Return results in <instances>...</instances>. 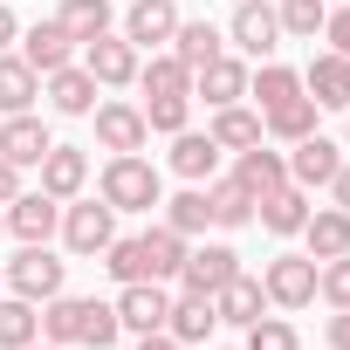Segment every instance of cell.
<instances>
[{"label": "cell", "instance_id": "6da1fadb", "mask_svg": "<svg viewBox=\"0 0 350 350\" xmlns=\"http://www.w3.org/2000/svg\"><path fill=\"white\" fill-rule=\"evenodd\" d=\"M96 200L117 206V213H151V206L165 200V179H158L151 158H137V151H110L103 179H96Z\"/></svg>", "mask_w": 350, "mask_h": 350}, {"label": "cell", "instance_id": "7a4b0ae2", "mask_svg": "<svg viewBox=\"0 0 350 350\" xmlns=\"http://www.w3.org/2000/svg\"><path fill=\"white\" fill-rule=\"evenodd\" d=\"M62 275H69V261H55L49 241H35V247H21V254L8 261V288H14L21 302H49V295H62Z\"/></svg>", "mask_w": 350, "mask_h": 350}, {"label": "cell", "instance_id": "3957f363", "mask_svg": "<svg viewBox=\"0 0 350 350\" xmlns=\"http://www.w3.org/2000/svg\"><path fill=\"white\" fill-rule=\"evenodd\" d=\"M227 35H234V49H241L247 62H275V49H282V21H275L268 0H234Z\"/></svg>", "mask_w": 350, "mask_h": 350}, {"label": "cell", "instance_id": "277c9868", "mask_svg": "<svg viewBox=\"0 0 350 350\" xmlns=\"http://www.w3.org/2000/svg\"><path fill=\"white\" fill-rule=\"evenodd\" d=\"M55 234L69 241V254H103V247L117 241V206L76 200V206H62V227H55Z\"/></svg>", "mask_w": 350, "mask_h": 350}, {"label": "cell", "instance_id": "5b68a950", "mask_svg": "<svg viewBox=\"0 0 350 350\" xmlns=\"http://www.w3.org/2000/svg\"><path fill=\"white\" fill-rule=\"evenodd\" d=\"M261 288H268L275 309H309L316 302V261L309 254H275L261 268Z\"/></svg>", "mask_w": 350, "mask_h": 350}, {"label": "cell", "instance_id": "8992f818", "mask_svg": "<svg viewBox=\"0 0 350 350\" xmlns=\"http://www.w3.org/2000/svg\"><path fill=\"white\" fill-rule=\"evenodd\" d=\"M282 158H288V186L316 193V186H329V179H336V165H343V144H329L323 131H309V137H302V144H288Z\"/></svg>", "mask_w": 350, "mask_h": 350}, {"label": "cell", "instance_id": "52a82bcc", "mask_svg": "<svg viewBox=\"0 0 350 350\" xmlns=\"http://www.w3.org/2000/svg\"><path fill=\"white\" fill-rule=\"evenodd\" d=\"M83 69L96 76V90H124V83H137V42L96 35V42H83Z\"/></svg>", "mask_w": 350, "mask_h": 350}, {"label": "cell", "instance_id": "ba28073f", "mask_svg": "<svg viewBox=\"0 0 350 350\" xmlns=\"http://www.w3.org/2000/svg\"><path fill=\"white\" fill-rule=\"evenodd\" d=\"M241 275V254L227 247V241H213V247H186V261H179V288H193V295H213L220 282H234Z\"/></svg>", "mask_w": 350, "mask_h": 350}, {"label": "cell", "instance_id": "9c48e42d", "mask_svg": "<svg viewBox=\"0 0 350 350\" xmlns=\"http://www.w3.org/2000/svg\"><path fill=\"white\" fill-rule=\"evenodd\" d=\"M165 316H172V295H165V282H124V288H117V323H124L131 336H144V329H165Z\"/></svg>", "mask_w": 350, "mask_h": 350}, {"label": "cell", "instance_id": "30bf717a", "mask_svg": "<svg viewBox=\"0 0 350 350\" xmlns=\"http://www.w3.org/2000/svg\"><path fill=\"white\" fill-rule=\"evenodd\" d=\"M49 144H55V137H49V124H42L35 110L0 117V158H8V165H21V172H28V165H42V158H49Z\"/></svg>", "mask_w": 350, "mask_h": 350}, {"label": "cell", "instance_id": "8fae6325", "mask_svg": "<svg viewBox=\"0 0 350 350\" xmlns=\"http://www.w3.org/2000/svg\"><path fill=\"white\" fill-rule=\"evenodd\" d=\"M302 96H309L316 110H350V55L323 49V55L309 62V76H302Z\"/></svg>", "mask_w": 350, "mask_h": 350}, {"label": "cell", "instance_id": "7c38bea8", "mask_svg": "<svg viewBox=\"0 0 350 350\" xmlns=\"http://www.w3.org/2000/svg\"><path fill=\"white\" fill-rule=\"evenodd\" d=\"M90 117H96V144L103 151H144V137H151L137 103H96Z\"/></svg>", "mask_w": 350, "mask_h": 350}, {"label": "cell", "instance_id": "4fadbf2b", "mask_svg": "<svg viewBox=\"0 0 350 350\" xmlns=\"http://www.w3.org/2000/svg\"><path fill=\"white\" fill-rule=\"evenodd\" d=\"M55 227H62V200H49V193H21V200H8V234H14L21 247L49 241Z\"/></svg>", "mask_w": 350, "mask_h": 350}, {"label": "cell", "instance_id": "5bb4252c", "mask_svg": "<svg viewBox=\"0 0 350 350\" xmlns=\"http://www.w3.org/2000/svg\"><path fill=\"white\" fill-rule=\"evenodd\" d=\"M172 35H179V8H172V0H131L124 42H137V49H172Z\"/></svg>", "mask_w": 350, "mask_h": 350}, {"label": "cell", "instance_id": "9a60e30c", "mask_svg": "<svg viewBox=\"0 0 350 350\" xmlns=\"http://www.w3.org/2000/svg\"><path fill=\"white\" fill-rule=\"evenodd\" d=\"M35 172H42V193H49V200H62V206L90 186V158H83L76 144H49V158H42Z\"/></svg>", "mask_w": 350, "mask_h": 350}, {"label": "cell", "instance_id": "2e32d148", "mask_svg": "<svg viewBox=\"0 0 350 350\" xmlns=\"http://www.w3.org/2000/svg\"><path fill=\"white\" fill-rule=\"evenodd\" d=\"M76 49H83V42H76V35H69L62 21H35V28L21 35V62H28L35 76H49V69H62V62H69Z\"/></svg>", "mask_w": 350, "mask_h": 350}, {"label": "cell", "instance_id": "e0dca14e", "mask_svg": "<svg viewBox=\"0 0 350 350\" xmlns=\"http://www.w3.org/2000/svg\"><path fill=\"white\" fill-rule=\"evenodd\" d=\"M172 172H179L186 186L220 179V144H213L206 131H179V137H172Z\"/></svg>", "mask_w": 350, "mask_h": 350}, {"label": "cell", "instance_id": "ac0fdd59", "mask_svg": "<svg viewBox=\"0 0 350 350\" xmlns=\"http://www.w3.org/2000/svg\"><path fill=\"white\" fill-rule=\"evenodd\" d=\"M193 96H206V110H220V103H241V96H247V62H234V55H213L206 69H193Z\"/></svg>", "mask_w": 350, "mask_h": 350}, {"label": "cell", "instance_id": "d6986e66", "mask_svg": "<svg viewBox=\"0 0 350 350\" xmlns=\"http://www.w3.org/2000/svg\"><path fill=\"white\" fill-rule=\"evenodd\" d=\"M213 309H220V323H241V329H247V323H261V316H268V288L241 268L234 282H220V288H213Z\"/></svg>", "mask_w": 350, "mask_h": 350}, {"label": "cell", "instance_id": "ffe728a7", "mask_svg": "<svg viewBox=\"0 0 350 350\" xmlns=\"http://www.w3.org/2000/svg\"><path fill=\"white\" fill-rule=\"evenodd\" d=\"M42 83H49V103H55L62 117H90V110H96V76H90V69L62 62V69H49Z\"/></svg>", "mask_w": 350, "mask_h": 350}, {"label": "cell", "instance_id": "44dd1931", "mask_svg": "<svg viewBox=\"0 0 350 350\" xmlns=\"http://www.w3.org/2000/svg\"><path fill=\"white\" fill-rule=\"evenodd\" d=\"M254 220H261L275 241H288V234H302V220H309V193H302V186H275L268 200H254Z\"/></svg>", "mask_w": 350, "mask_h": 350}, {"label": "cell", "instance_id": "7402d4cb", "mask_svg": "<svg viewBox=\"0 0 350 350\" xmlns=\"http://www.w3.org/2000/svg\"><path fill=\"white\" fill-rule=\"evenodd\" d=\"M302 241H309V261L350 254V213H343V206H309V220H302Z\"/></svg>", "mask_w": 350, "mask_h": 350}, {"label": "cell", "instance_id": "603a6c76", "mask_svg": "<svg viewBox=\"0 0 350 350\" xmlns=\"http://www.w3.org/2000/svg\"><path fill=\"white\" fill-rule=\"evenodd\" d=\"M234 179H241L254 200H268L275 186H288V158H282V151H268V144H247V151L234 158Z\"/></svg>", "mask_w": 350, "mask_h": 350}, {"label": "cell", "instance_id": "cb8c5ba5", "mask_svg": "<svg viewBox=\"0 0 350 350\" xmlns=\"http://www.w3.org/2000/svg\"><path fill=\"white\" fill-rule=\"evenodd\" d=\"M165 329L179 336L186 350H193V343H206V336L220 329V309H213V295H193V288H186L179 302H172V316H165Z\"/></svg>", "mask_w": 350, "mask_h": 350}, {"label": "cell", "instance_id": "d4e9b609", "mask_svg": "<svg viewBox=\"0 0 350 350\" xmlns=\"http://www.w3.org/2000/svg\"><path fill=\"white\" fill-rule=\"evenodd\" d=\"M206 137H213L220 151H247V144H261V110H247V103H220L213 124H206Z\"/></svg>", "mask_w": 350, "mask_h": 350}, {"label": "cell", "instance_id": "484cf974", "mask_svg": "<svg viewBox=\"0 0 350 350\" xmlns=\"http://www.w3.org/2000/svg\"><path fill=\"white\" fill-rule=\"evenodd\" d=\"M137 247H144V275H151V282H172V275H179V261H186V234H172L165 220L144 227Z\"/></svg>", "mask_w": 350, "mask_h": 350}, {"label": "cell", "instance_id": "4316f807", "mask_svg": "<svg viewBox=\"0 0 350 350\" xmlns=\"http://www.w3.org/2000/svg\"><path fill=\"white\" fill-rule=\"evenodd\" d=\"M137 83H144V96H193V69L172 49H158L151 62H137Z\"/></svg>", "mask_w": 350, "mask_h": 350}, {"label": "cell", "instance_id": "83f0119b", "mask_svg": "<svg viewBox=\"0 0 350 350\" xmlns=\"http://www.w3.org/2000/svg\"><path fill=\"white\" fill-rule=\"evenodd\" d=\"M206 206H213V227H227V234L254 220V193L241 179H206Z\"/></svg>", "mask_w": 350, "mask_h": 350}, {"label": "cell", "instance_id": "f1b7e54d", "mask_svg": "<svg viewBox=\"0 0 350 350\" xmlns=\"http://www.w3.org/2000/svg\"><path fill=\"white\" fill-rule=\"evenodd\" d=\"M83 316H90V302L83 295H49L42 302V336L62 350V343H83Z\"/></svg>", "mask_w": 350, "mask_h": 350}, {"label": "cell", "instance_id": "f546056e", "mask_svg": "<svg viewBox=\"0 0 350 350\" xmlns=\"http://www.w3.org/2000/svg\"><path fill=\"white\" fill-rule=\"evenodd\" d=\"M35 96H42V76H35L21 55H0V117L35 110Z\"/></svg>", "mask_w": 350, "mask_h": 350}, {"label": "cell", "instance_id": "4dcf8cb0", "mask_svg": "<svg viewBox=\"0 0 350 350\" xmlns=\"http://www.w3.org/2000/svg\"><path fill=\"white\" fill-rule=\"evenodd\" d=\"M261 131H268V137H282V144H302V137L316 131V103H309V96H288V103L261 110Z\"/></svg>", "mask_w": 350, "mask_h": 350}, {"label": "cell", "instance_id": "1f68e13d", "mask_svg": "<svg viewBox=\"0 0 350 350\" xmlns=\"http://www.w3.org/2000/svg\"><path fill=\"white\" fill-rule=\"evenodd\" d=\"M158 206H165V227H172V234H186V241L213 227V206H206V186H186L179 200H158Z\"/></svg>", "mask_w": 350, "mask_h": 350}, {"label": "cell", "instance_id": "d6a6232c", "mask_svg": "<svg viewBox=\"0 0 350 350\" xmlns=\"http://www.w3.org/2000/svg\"><path fill=\"white\" fill-rule=\"evenodd\" d=\"M172 55H179L186 69H206L220 55V28L213 21H179V35H172Z\"/></svg>", "mask_w": 350, "mask_h": 350}, {"label": "cell", "instance_id": "836d02e7", "mask_svg": "<svg viewBox=\"0 0 350 350\" xmlns=\"http://www.w3.org/2000/svg\"><path fill=\"white\" fill-rule=\"evenodd\" d=\"M247 96H254L261 110H275V103L302 96V76H295V69H282V62H261V69L247 76Z\"/></svg>", "mask_w": 350, "mask_h": 350}, {"label": "cell", "instance_id": "e575fe53", "mask_svg": "<svg viewBox=\"0 0 350 350\" xmlns=\"http://www.w3.org/2000/svg\"><path fill=\"white\" fill-rule=\"evenodd\" d=\"M35 336H42V316H35V302L8 295V302H0V350H28Z\"/></svg>", "mask_w": 350, "mask_h": 350}, {"label": "cell", "instance_id": "d590c367", "mask_svg": "<svg viewBox=\"0 0 350 350\" xmlns=\"http://www.w3.org/2000/svg\"><path fill=\"white\" fill-rule=\"evenodd\" d=\"M76 42H96V35H110V0H62V14H55Z\"/></svg>", "mask_w": 350, "mask_h": 350}, {"label": "cell", "instance_id": "8d00e7d4", "mask_svg": "<svg viewBox=\"0 0 350 350\" xmlns=\"http://www.w3.org/2000/svg\"><path fill=\"white\" fill-rule=\"evenodd\" d=\"M275 21H282V35L316 42V35H323V21H329V8H323V0H282V8H275Z\"/></svg>", "mask_w": 350, "mask_h": 350}, {"label": "cell", "instance_id": "74e56055", "mask_svg": "<svg viewBox=\"0 0 350 350\" xmlns=\"http://www.w3.org/2000/svg\"><path fill=\"white\" fill-rule=\"evenodd\" d=\"M316 295H323L329 309H350V254H329V261H316Z\"/></svg>", "mask_w": 350, "mask_h": 350}, {"label": "cell", "instance_id": "f35d334b", "mask_svg": "<svg viewBox=\"0 0 350 350\" xmlns=\"http://www.w3.org/2000/svg\"><path fill=\"white\" fill-rule=\"evenodd\" d=\"M186 117H193V96H144V124L165 131V137H179Z\"/></svg>", "mask_w": 350, "mask_h": 350}, {"label": "cell", "instance_id": "ab89813d", "mask_svg": "<svg viewBox=\"0 0 350 350\" xmlns=\"http://www.w3.org/2000/svg\"><path fill=\"white\" fill-rule=\"evenodd\" d=\"M103 268L117 275V288H124V282H151V275H144V247H137V241H110V247H103Z\"/></svg>", "mask_w": 350, "mask_h": 350}, {"label": "cell", "instance_id": "60d3db41", "mask_svg": "<svg viewBox=\"0 0 350 350\" xmlns=\"http://www.w3.org/2000/svg\"><path fill=\"white\" fill-rule=\"evenodd\" d=\"M124 336V323H117V302H90V316H83V343L90 350H110Z\"/></svg>", "mask_w": 350, "mask_h": 350}, {"label": "cell", "instance_id": "b9f144b4", "mask_svg": "<svg viewBox=\"0 0 350 350\" xmlns=\"http://www.w3.org/2000/svg\"><path fill=\"white\" fill-rule=\"evenodd\" d=\"M241 350H302V336L282 323V316H261V323H247V343Z\"/></svg>", "mask_w": 350, "mask_h": 350}, {"label": "cell", "instance_id": "7bdbcfd3", "mask_svg": "<svg viewBox=\"0 0 350 350\" xmlns=\"http://www.w3.org/2000/svg\"><path fill=\"white\" fill-rule=\"evenodd\" d=\"M323 42H329V49H336V55H350V8H343V14H329V21H323Z\"/></svg>", "mask_w": 350, "mask_h": 350}, {"label": "cell", "instance_id": "ee69618b", "mask_svg": "<svg viewBox=\"0 0 350 350\" xmlns=\"http://www.w3.org/2000/svg\"><path fill=\"white\" fill-rule=\"evenodd\" d=\"M8 200H21V165L0 158V206H8Z\"/></svg>", "mask_w": 350, "mask_h": 350}, {"label": "cell", "instance_id": "f6af8a7d", "mask_svg": "<svg viewBox=\"0 0 350 350\" xmlns=\"http://www.w3.org/2000/svg\"><path fill=\"white\" fill-rule=\"evenodd\" d=\"M137 350H186V343L172 336V329H144V336H137Z\"/></svg>", "mask_w": 350, "mask_h": 350}, {"label": "cell", "instance_id": "bcb514c9", "mask_svg": "<svg viewBox=\"0 0 350 350\" xmlns=\"http://www.w3.org/2000/svg\"><path fill=\"white\" fill-rule=\"evenodd\" d=\"M329 350H350V309L329 316Z\"/></svg>", "mask_w": 350, "mask_h": 350}, {"label": "cell", "instance_id": "7dc6e473", "mask_svg": "<svg viewBox=\"0 0 350 350\" xmlns=\"http://www.w3.org/2000/svg\"><path fill=\"white\" fill-rule=\"evenodd\" d=\"M14 35H21V21H14V8H8V0H0V55L14 49Z\"/></svg>", "mask_w": 350, "mask_h": 350}, {"label": "cell", "instance_id": "c3c4849f", "mask_svg": "<svg viewBox=\"0 0 350 350\" xmlns=\"http://www.w3.org/2000/svg\"><path fill=\"white\" fill-rule=\"evenodd\" d=\"M329 193H336V206H343V213H350V158H343V165H336V179H329Z\"/></svg>", "mask_w": 350, "mask_h": 350}, {"label": "cell", "instance_id": "681fc988", "mask_svg": "<svg viewBox=\"0 0 350 350\" xmlns=\"http://www.w3.org/2000/svg\"><path fill=\"white\" fill-rule=\"evenodd\" d=\"M0 234H8V206H0Z\"/></svg>", "mask_w": 350, "mask_h": 350}, {"label": "cell", "instance_id": "f907efd6", "mask_svg": "<svg viewBox=\"0 0 350 350\" xmlns=\"http://www.w3.org/2000/svg\"><path fill=\"white\" fill-rule=\"evenodd\" d=\"M28 350H42V343H28ZM49 350H55V343H49Z\"/></svg>", "mask_w": 350, "mask_h": 350}]
</instances>
